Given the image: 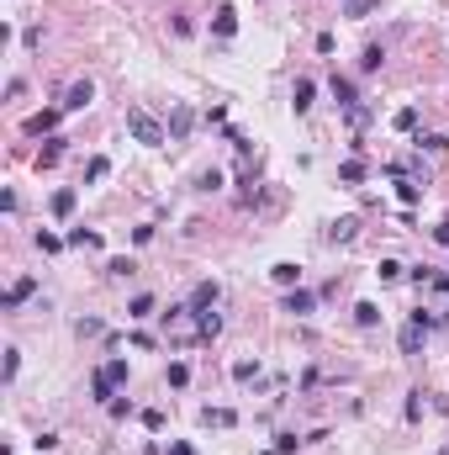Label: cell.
I'll return each mask as SVG.
<instances>
[{
    "label": "cell",
    "instance_id": "11",
    "mask_svg": "<svg viewBox=\"0 0 449 455\" xmlns=\"http://www.w3.org/2000/svg\"><path fill=\"white\" fill-rule=\"evenodd\" d=\"M90 392H95V402H111V392H117V382L106 376V365H101V371L90 376Z\"/></svg>",
    "mask_w": 449,
    "mask_h": 455
},
{
    "label": "cell",
    "instance_id": "38",
    "mask_svg": "<svg viewBox=\"0 0 449 455\" xmlns=\"http://www.w3.org/2000/svg\"><path fill=\"white\" fill-rule=\"evenodd\" d=\"M164 455H196V450H190V444H169Z\"/></svg>",
    "mask_w": 449,
    "mask_h": 455
},
{
    "label": "cell",
    "instance_id": "18",
    "mask_svg": "<svg viewBox=\"0 0 449 455\" xmlns=\"http://www.w3.org/2000/svg\"><path fill=\"white\" fill-rule=\"evenodd\" d=\"M355 323H359V328H376V323H380V307H376V302H359V307H355Z\"/></svg>",
    "mask_w": 449,
    "mask_h": 455
},
{
    "label": "cell",
    "instance_id": "26",
    "mask_svg": "<svg viewBox=\"0 0 449 455\" xmlns=\"http://www.w3.org/2000/svg\"><path fill=\"white\" fill-rule=\"evenodd\" d=\"M391 127H397V132H413V127H418V111H413V106H402L397 117H391Z\"/></svg>",
    "mask_w": 449,
    "mask_h": 455
},
{
    "label": "cell",
    "instance_id": "33",
    "mask_svg": "<svg viewBox=\"0 0 449 455\" xmlns=\"http://www.w3.org/2000/svg\"><path fill=\"white\" fill-rule=\"evenodd\" d=\"M418 419H423V392L407 397V424H418Z\"/></svg>",
    "mask_w": 449,
    "mask_h": 455
},
{
    "label": "cell",
    "instance_id": "2",
    "mask_svg": "<svg viewBox=\"0 0 449 455\" xmlns=\"http://www.w3.org/2000/svg\"><path fill=\"white\" fill-rule=\"evenodd\" d=\"M428 328H434V312H423V307H418V312H413V323L402 328V355H418V349H423Z\"/></svg>",
    "mask_w": 449,
    "mask_h": 455
},
{
    "label": "cell",
    "instance_id": "24",
    "mask_svg": "<svg viewBox=\"0 0 449 455\" xmlns=\"http://www.w3.org/2000/svg\"><path fill=\"white\" fill-rule=\"evenodd\" d=\"M397 196H402L407 206H418V202H423V186H418V180H402V186H397Z\"/></svg>",
    "mask_w": 449,
    "mask_h": 455
},
{
    "label": "cell",
    "instance_id": "7",
    "mask_svg": "<svg viewBox=\"0 0 449 455\" xmlns=\"http://www.w3.org/2000/svg\"><path fill=\"white\" fill-rule=\"evenodd\" d=\"M312 96H318V85H312V80H296V90H291L296 117H301V111H312Z\"/></svg>",
    "mask_w": 449,
    "mask_h": 455
},
{
    "label": "cell",
    "instance_id": "36",
    "mask_svg": "<svg viewBox=\"0 0 449 455\" xmlns=\"http://www.w3.org/2000/svg\"><path fill=\"white\" fill-rule=\"evenodd\" d=\"M428 286H439V291H449V270H439L434 281H428Z\"/></svg>",
    "mask_w": 449,
    "mask_h": 455
},
{
    "label": "cell",
    "instance_id": "37",
    "mask_svg": "<svg viewBox=\"0 0 449 455\" xmlns=\"http://www.w3.org/2000/svg\"><path fill=\"white\" fill-rule=\"evenodd\" d=\"M434 239H439V244H449V223H439V227H434Z\"/></svg>",
    "mask_w": 449,
    "mask_h": 455
},
{
    "label": "cell",
    "instance_id": "28",
    "mask_svg": "<svg viewBox=\"0 0 449 455\" xmlns=\"http://www.w3.org/2000/svg\"><path fill=\"white\" fill-rule=\"evenodd\" d=\"M37 249H43V254H59V249H64V239H59V233H48V227H43V233H37Z\"/></svg>",
    "mask_w": 449,
    "mask_h": 455
},
{
    "label": "cell",
    "instance_id": "4",
    "mask_svg": "<svg viewBox=\"0 0 449 455\" xmlns=\"http://www.w3.org/2000/svg\"><path fill=\"white\" fill-rule=\"evenodd\" d=\"M217 297H222V286H217V281H201V286L190 291L185 307H190V312H212V307H217Z\"/></svg>",
    "mask_w": 449,
    "mask_h": 455
},
{
    "label": "cell",
    "instance_id": "35",
    "mask_svg": "<svg viewBox=\"0 0 449 455\" xmlns=\"http://www.w3.org/2000/svg\"><path fill=\"white\" fill-rule=\"evenodd\" d=\"M106 407H111V419H127V413H132V402H127V397H111Z\"/></svg>",
    "mask_w": 449,
    "mask_h": 455
},
{
    "label": "cell",
    "instance_id": "14",
    "mask_svg": "<svg viewBox=\"0 0 449 455\" xmlns=\"http://www.w3.org/2000/svg\"><path fill=\"white\" fill-rule=\"evenodd\" d=\"M338 180H343V186H359V180H365V159H343V164H338Z\"/></svg>",
    "mask_w": 449,
    "mask_h": 455
},
{
    "label": "cell",
    "instance_id": "3",
    "mask_svg": "<svg viewBox=\"0 0 449 455\" xmlns=\"http://www.w3.org/2000/svg\"><path fill=\"white\" fill-rule=\"evenodd\" d=\"M280 307L291 312V318H307V312L318 307V297H312L307 286H291V291H285V302H280Z\"/></svg>",
    "mask_w": 449,
    "mask_h": 455
},
{
    "label": "cell",
    "instance_id": "10",
    "mask_svg": "<svg viewBox=\"0 0 449 455\" xmlns=\"http://www.w3.org/2000/svg\"><path fill=\"white\" fill-rule=\"evenodd\" d=\"M270 276H275V281H280V286H285V291H291V286H301V265H291V260H280V265H275V270H270Z\"/></svg>",
    "mask_w": 449,
    "mask_h": 455
},
{
    "label": "cell",
    "instance_id": "16",
    "mask_svg": "<svg viewBox=\"0 0 449 455\" xmlns=\"http://www.w3.org/2000/svg\"><path fill=\"white\" fill-rule=\"evenodd\" d=\"M355 227H359L355 217H338V223L328 227V239H333V244H349V239H355Z\"/></svg>",
    "mask_w": 449,
    "mask_h": 455
},
{
    "label": "cell",
    "instance_id": "34",
    "mask_svg": "<svg viewBox=\"0 0 449 455\" xmlns=\"http://www.w3.org/2000/svg\"><path fill=\"white\" fill-rule=\"evenodd\" d=\"M143 429L159 434V429H164V413H159V407H148V413H143Z\"/></svg>",
    "mask_w": 449,
    "mask_h": 455
},
{
    "label": "cell",
    "instance_id": "17",
    "mask_svg": "<svg viewBox=\"0 0 449 455\" xmlns=\"http://www.w3.org/2000/svg\"><path fill=\"white\" fill-rule=\"evenodd\" d=\"M69 244H74V249H101V233H90V227H69Z\"/></svg>",
    "mask_w": 449,
    "mask_h": 455
},
{
    "label": "cell",
    "instance_id": "39",
    "mask_svg": "<svg viewBox=\"0 0 449 455\" xmlns=\"http://www.w3.org/2000/svg\"><path fill=\"white\" fill-rule=\"evenodd\" d=\"M444 323H449V307H444Z\"/></svg>",
    "mask_w": 449,
    "mask_h": 455
},
{
    "label": "cell",
    "instance_id": "22",
    "mask_svg": "<svg viewBox=\"0 0 449 455\" xmlns=\"http://www.w3.org/2000/svg\"><path fill=\"white\" fill-rule=\"evenodd\" d=\"M127 318H154V297H148V291H143V297H132Z\"/></svg>",
    "mask_w": 449,
    "mask_h": 455
},
{
    "label": "cell",
    "instance_id": "6",
    "mask_svg": "<svg viewBox=\"0 0 449 455\" xmlns=\"http://www.w3.org/2000/svg\"><path fill=\"white\" fill-rule=\"evenodd\" d=\"M333 101L355 111V106H359V96H355V80H343V74H333Z\"/></svg>",
    "mask_w": 449,
    "mask_h": 455
},
{
    "label": "cell",
    "instance_id": "30",
    "mask_svg": "<svg viewBox=\"0 0 449 455\" xmlns=\"http://www.w3.org/2000/svg\"><path fill=\"white\" fill-rule=\"evenodd\" d=\"M190 382V365L185 360H175V365H169V386H185Z\"/></svg>",
    "mask_w": 449,
    "mask_h": 455
},
{
    "label": "cell",
    "instance_id": "9",
    "mask_svg": "<svg viewBox=\"0 0 449 455\" xmlns=\"http://www.w3.org/2000/svg\"><path fill=\"white\" fill-rule=\"evenodd\" d=\"M212 27H217V37H233V32H238V11H233V6H217Z\"/></svg>",
    "mask_w": 449,
    "mask_h": 455
},
{
    "label": "cell",
    "instance_id": "32",
    "mask_svg": "<svg viewBox=\"0 0 449 455\" xmlns=\"http://www.w3.org/2000/svg\"><path fill=\"white\" fill-rule=\"evenodd\" d=\"M106 376H111L117 386H127V360H111V365H106Z\"/></svg>",
    "mask_w": 449,
    "mask_h": 455
},
{
    "label": "cell",
    "instance_id": "8",
    "mask_svg": "<svg viewBox=\"0 0 449 455\" xmlns=\"http://www.w3.org/2000/svg\"><path fill=\"white\" fill-rule=\"evenodd\" d=\"M190 318H196V339H217L222 334V318H217V312H190Z\"/></svg>",
    "mask_w": 449,
    "mask_h": 455
},
{
    "label": "cell",
    "instance_id": "13",
    "mask_svg": "<svg viewBox=\"0 0 449 455\" xmlns=\"http://www.w3.org/2000/svg\"><path fill=\"white\" fill-rule=\"evenodd\" d=\"M32 291H37V281H32V276H22V281L11 286V291H6V307H22V302L32 297Z\"/></svg>",
    "mask_w": 449,
    "mask_h": 455
},
{
    "label": "cell",
    "instance_id": "20",
    "mask_svg": "<svg viewBox=\"0 0 449 455\" xmlns=\"http://www.w3.org/2000/svg\"><path fill=\"white\" fill-rule=\"evenodd\" d=\"M59 154H64V138H48V148H43V154H37V169L59 164Z\"/></svg>",
    "mask_w": 449,
    "mask_h": 455
},
{
    "label": "cell",
    "instance_id": "15",
    "mask_svg": "<svg viewBox=\"0 0 449 455\" xmlns=\"http://www.w3.org/2000/svg\"><path fill=\"white\" fill-rule=\"evenodd\" d=\"M190 122H196V111H190V106H175V122H169V138H185V132H190Z\"/></svg>",
    "mask_w": 449,
    "mask_h": 455
},
{
    "label": "cell",
    "instance_id": "12",
    "mask_svg": "<svg viewBox=\"0 0 449 455\" xmlns=\"http://www.w3.org/2000/svg\"><path fill=\"white\" fill-rule=\"evenodd\" d=\"M59 127V111H37V117H27V132L32 138H43V132H53Z\"/></svg>",
    "mask_w": 449,
    "mask_h": 455
},
{
    "label": "cell",
    "instance_id": "27",
    "mask_svg": "<svg viewBox=\"0 0 449 455\" xmlns=\"http://www.w3.org/2000/svg\"><path fill=\"white\" fill-rule=\"evenodd\" d=\"M254 376H259V360H238L233 365V382H254Z\"/></svg>",
    "mask_w": 449,
    "mask_h": 455
},
{
    "label": "cell",
    "instance_id": "1",
    "mask_svg": "<svg viewBox=\"0 0 449 455\" xmlns=\"http://www.w3.org/2000/svg\"><path fill=\"white\" fill-rule=\"evenodd\" d=\"M127 132H132V138H138L143 148H159V144H164V127H159V122L148 117V111H138V106L127 111Z\"/></svg>",
    "mask_w": 449,
    "mask_h": 455
},
{
    "label": "cell",
    "instance_id": "19",
    "mask_svg": "<svg viewBox=\"0 0 449 455\" xmlns=\"http://www.w3.org/2000/svg\"><path fill=\"white\" fill-rule=\"evenodd\" d=\"M48 206H53V217H69V212H74V191H69V186H64V191H53V202H48Z\"/></svg>",
    "mask_w": 449,
    "mask_h": 455
},
{
    "label": "cell",
    "instance_id": "23",
    "mask_svg": "<svg viewBox=\"0 0 449 455\" xmlns=\"http://www.w3.org/2000/svg\"><path fill=\"white\" fill-rule=\"evenodd\" d=\"M402 270H407L402 260H380V265H376V276H380V281H402Z\"/></svg>",
    "mask_w": 449,
    "mask_h": 455
},
{
    "label": "cell",
    "instance_id": "29",
    "mask_svg": "<svg viewBox=\"0 0 449 455\" xmlns=\"http://www.w3.org/2000/svg\"><path fill=\"white\" fill-rule=\"evenodd\" d=\"M380 64H386V53H380V48H365V59H359V69H365V74H376Z\"/></svg>",
    "mask_w": 449,
    "mask_h": 455
},
{
    "label": "cell",
    "instance_id": "31",
    "mask_svg": "<svg viewBox=\"0 0 449 455\" xmlns=\"http://www.w3.org/2000/svg\"><path fill=\"white\" fill-rule=\"evenodd\" d=\"M418 144H423L428 154H444V148H449V138H439V132H428V138H418Z\"/></svg>",
    "mask_w": 449,
    "mask_h": 455
},
{
    "label": "cell",
    "instance_id": "5",
    "mask_svg": "<svg viewBox=\"0 0 449 455\" xmlns=\"http://www.w3.org/2000/svg\"><path fill=\"white\" fill-rule=\"evenodd\" d=\"M90 101H95V85L90 80H74L69 90H64V111H85Z\"/></svg>",
    "mask_w": 449,
    "mask_h": 455
},
{
    "label": "cell",
    "instance_id": "25",
    "mask_svg": "<svg viewBox=\"0 0 449 455\" xmlns=\"http://www.w3.org/2000/svg\"><path fill=\"white\" fill-rule=\"evenodd\" d=\"M106 175H111V159H101V154H95L90 164H85V180H106Z\"/></svg>",
    "mask_w": 449,
    "mask_h": 455
},
{
    "label": "cell",
    "instance_id": "21",
    "mask_svg": "<svg viewBox=\"0 0 449 455\" xmlns=\"http://www.w3.org/2000/svg\"><path fill=\"white\" fill-rule=\"evenodd\" d=\"M201 424H212V429H227V424H233V413H227V407H201Z\"/></svg>",
    "mask_w": 449,
    "mask_h": 455
}]
</instances>
